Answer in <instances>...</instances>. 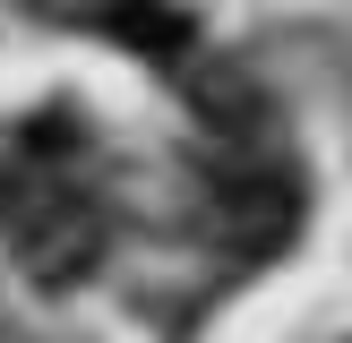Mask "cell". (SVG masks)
Returning <instances> with one entry per match:
<instances>
[{"label": "cell", "mask_w": 352, "mask_h": 343, "mask_svg": "<svg viewBox=\"0 0 352 343\" xmlns=\"http://www.w3.org/2000/svg\"><path fill=\"white\" fill-rule=\"evenodd\" d=\"M95 257H103V215L78 189H34L26 215H17V266L43 292H69L95 274Z\"/></svg>", "instance_id": "cell-1"}, {"label": "cell", "mask_w": 352, "mask_h": 343, "mask_svg": "<svg viewBox=\"0 0 352 343\" xmlns=\"http://www.w3.org/2000/svg\"><path fill=\"white\" fill-rule=\"evenodd\" d=\"M26 9L60 17V26H103V34H120V43L155 51V60H172V51L189 43V26L164 9V0H26Z\"/></svg>", "instance_id": "cell-2"}, {"label": "cell", "mask_w": 352, "mask_h": 343, "mask_svg": "<svg viewBox=\"0 0 352 343\" xmlns=\"http://www.w3.org/2000/svg\"><path fill=\"white\" fill-rule=\"evenodd\" d=\"M215 206H223V232H232L241 249H258V240H284V223H292V189H284V180H267V172H250V180H223V189H215Z\"/></svg>", "instance_id": "cell-3"}]
</instances>
